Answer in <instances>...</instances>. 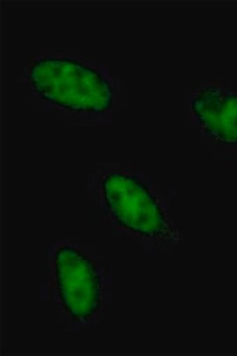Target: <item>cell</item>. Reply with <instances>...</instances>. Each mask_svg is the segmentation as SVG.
Instances as JSON below:
<instances>
[{
	"instance_id": "1",
	"label": "cell",
	"mask_w": 237,
	"mask_h": 356,
	"mask_svg": "<svg viewBox=\"0 0 237 356\" xmlns=\"http://www.w3.org/2000/svg\"><path fill=\"white\" fill-rule=\"evenodd\" d=\"M31 81L37 93L74 111H107L112 106L109 83L96 70L70 58H45L31 67Z\"/></svg>"
},
{
	"instance_id": "2",
	"label": "cell",
	"mask_w": 237,
	"mask_h": 356,
	"mask_svg": "<svg viewBox=\"0 0 237 356\" xmlns=\"http://www.w3.org/2000/svg\"><path fill=\"white\" fill-rule=\"evenodd\" d=\"M102 188L110 212L121 226L142 236L168 235L169 225L160 206L139 180L112 173L103 179Z\"/></svg>"
},
{
	"instance_id": "3",
	"label": "cell",
	"mask_w": 237,
	"mask_h": 356,
	"mask_svg": "<svg viewBox=\"0 0 237 356\" xmlns=\"http://www.w3.org/2000/svg\"><path fill=\"white\" fill-rule=\"evenodd\" d=\"M59 293L68 312L76 318H89L100 305L102 284L98 271L75 248H59L55 257Z\"/></svg>"
},
{
	"instance_id": "4",
	"label": "cell",
	"mask_w": 237,
	"mask_h": 356,
	"mask_svg": "<svg viewBox=\"0 0 237 356\" xmlns=\"http://www.w3.org/2000/svg\"><path fill=\"white\" fill-rule=\"evenodd\" d=\"M192 109L211 137L227 145L237 144V95L220 88L201 90Z\"/></svg>"
}]
</instances>
